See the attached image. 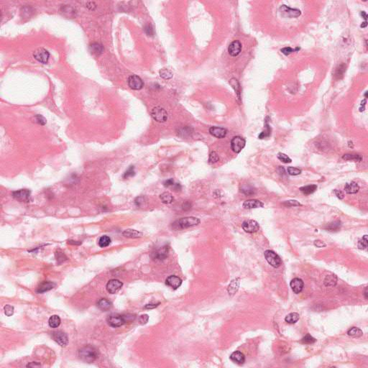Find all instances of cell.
<instances>
[{
    "label": "cell",
    "mask_w": 368,
    "mask_h": 368,
    "mask_svg": "<svg viewBox=\"0 0 368 368\" xmlns=\"http://www.w3.org/2000/svg\"><path fill=\"white\" fill-rule=\"evenodd\" d=\"M78 356L83 362L92 363L98 359L99 352L96 348L91 345H87L78 350Z\"/></svg>",
    "instance_id": "cell-1"
},
{
    "label": "cell",
    "mask_w": 368,
    "mask_h": 368,
    "mask_svg": "<svg viewBox=\"0 0 368 368\" xmlns=\"http://www.w3.org/2000/svg\"><path fill=\"white\" fill-rule=\"evenodd\" d=\"M135 317L132 314H118V313H112L107 318V322L110 327L117 328L122 327L127 322L134 321Z\"/></svg>",
    "instance_id": "cell-2"
},
{
    "label": "cell",
    "mask_w": 368,
    "mask_h": 368,
    "mask_svg": "<svg viewBox=\"0 0 368 368\" xmlns=\"http://www.w3.org/2000/svg\"><path fill=\"white\" fill-rule=\"evenodd\" d=\"M200 219L194 216H187L180 219L179 220L174 222L173 226L176 229H184L189 227L196 226L200 224Z\"/></svg>",
    "instance_id": "cell-3"
},
{
    "label": "cell",
    "mask_w": 368,
    "mask_h": 368,
    "mask_svg": "<svg viewBox=\"0 0 368 368\" xmlns=\"http://www.w3.org/2000/svg\"><path fill=\"white\" fill-rule=\"evenodd\" d=\"M264 255H265V258L266 259V260L268 261V263L270 264L271 266H273V268H278V267H280L281 264H282V261H281L280 258L279 257L278 254H276L275 253V252L270 250V249H268V250L265 251Z\"/></svg>",
    "instance_id": "cell-4"
},
{
    "label": "cell",
    "mask_w": 368,
    "mask_h": 368,
    "mask_svg": "<svg viewBox=\"0 0 368 368\" xmlns=\"http://www.w3.org/2000/svg\"><path fill=\"white\" fill-rule=\"evenodd\" d=\"M151 117L152 119L157 122L163 123L168 120V113L164 108L161 107H155L151 111Z\"/></svg>",
    "instance_id": "cell-5"
},
{
    "label": "cell",
    "mask_w": 368,
    "mask_h": 368,
    "mask_svg": "<svg viewBox=\"0 0 368 368\" xmlns=\"http://www.w3.org/2000/svg\"><path fill=\"white\" fill-rule=\"evenodd\" d=\"M12 197L20 202H29L31 199V191L28 189H19L12 192Z\"/></svg>",
    "instance_id": "cell-6"
},
{
    "label": "cell",
    "mask_w": 368,
    "mask_h": 368,
    "mask_svg": "<svg viewBox=\"0 0 368 368\" xmlns=\"http://www.w3.org/2000/svg\"><path fill=\"white\" fill-rule=\"evenodd\" d=\"M168 252L169 248L167 245H165L152 252L150 257L153 260H163L168 257Z\"/></svg>",
    "instance_id": "cell-7"
},
{
    "label": "cell",
    "mask_w": 368,
    "mask_h": 368,
    "mask_svg": "<svg viewBox=\"0 0 368 368\" xmlns=\"http://www.w3.org/2000/svg\"><path fill=\"white\" fill-rule=\"evenodd\" d=\"M246 140L241 136H235L231 140V148L233 152L239 153L243 148L245 147Z\"/></svg>",
    "instance_id": "cell-8"
},
{
    "label": "cell",
    "mask_w": 368,
    "mask_h": 368,
    "mask_svg": "<svg viewBox=\"0 0 368 368\" xmlns=\"http://www.w3.org/2000/svg\"><path fill=\"white\" fill-rule=\"evenodd\" d=\"M33 57L35 60L40 63L46 64L48 62L49 58H50V53L45 48H40L34 51Z\"/></svg>",
    "instance_id": "cell-9"
},
{
    "label": "cell",
    "mask_w": 368,
    "mask_h": 368,
    "mask_svg": "<svg viewBox=\"0 0 368 368\" xmlns=\"http://www.w3.org/2000/svg\"><path fill=\"white\" fill-rule=\"evenodd\" d=\"M52 338L61 347H65L68 344V338L67 334L61 331H56L51 334Z\"/></svg>",
    "instance_id": "cell-10"
},
{
    "label": "cell",
    "mask_w": 368,
    "mask_h": 368,
    "mask_svg": "<svg viewBox=\"0 0 368 368\" xmlns=\"http://www.w3.org/2000/svg\"><path fill=\"white\" fill-rule=\"evenodd\" d=\"M127 83L130 88L133 90H140L144 86V83H143L141 78L136 75L130 76L128 78Z\"/></svg>",
    "instance_id": "cell-11"
},
{
    "label": "cell",
    "mask_w": 368,
    "mask_h": 368,
    "mask_svg": "<svg viewBox=\"0 0 368 368\" xmlns=\"http://www.w3.org/2000/svg\"><path fill=\"white\" fill-rule=\"evenodd\" d=\"M242 227H243L244 232H248V233H255L260 229V225L258 222L255 220H251V219L244 221L242 224Z\"/></svg>",
    "instance_id": "cell-12"
},
{
    "label": "cell",
    "mask_w": 368,
    "mask_h": 368,
    "mask_svg": "<svg viewBox=\"0 0 368 368\" xmlns=\"http://www.w3.org/2000/svg\"><path fill=\"white\" fill-rule=\"evenodd\" d=\"M122 285L123 283L120 280H117V279H112L107 283V290L111 294H115L120 290Z\"/></svg>",
    "instance_id": "cell-13"
},
{
    "label": "cell",
    "mask_w": 368,
    "mask_h": 368,
    "mask_svg": "<svg viewBox=\"0 0 368 368\" xmlns=\"http://www.w3.org/2000/svg\"><path fill=\"white\" fill-rule=\"evenodd\" d=\"M280 11L283 14V16L293 18V17H298L301 14V12L299 9H292L286 5H283L280 7Z\"/></svg>",
    "instance_id": "cell-14"
},
{
    "label": "cell",
    "mask_w": 368,
    "mask_h": 368,
    "mask_svg": "<svg viewBox=\"0 0 368 368\" xmlns=\"http://www.w3.org/2000/svg\"><path fill=\"white\" fill-rule=\"evenodd\" d=\"M242 51V43L239 40H234L229 45V54L232 57L237 56Z\"/></svg>",
    "instance_id": "cell-15"
},
{
    "label": "cell",
    "mask_w": 368,
    "mask_h": 368,
    "mask_svg": "<svg viewBox=\"0 0 368 368\" xmlns=\"http://www.w3.org/2000/svg\"><path fill=\"white\" fill-rule=\"evenodd\" d=\"M165 283L170 288L177 289L181 285L182 280L176 275H170L168 278H167Z\"/></svg>",
    "instance_id": "cell-16"
},
{
    "label": "cell",
    "mask_w": 368,
    "mask_h": 368,
    "mask_svg": "<svg viewBox=\"0 0 368 368\" xmlns=\"http://www.w3.org/2000/svg\"><path fill=\"white\" fill-rule=\"evenodd\" d=\"M209 133L212 136L219 138V139H221V138L226 137L227 130L220 127H211L209 129Z\"/></svg>",
    "instance_id": "cell-17"
},
{
    "label": "cell",
    "mask_w": 368,
    "mask_h": 368,
    "mask_svg": "<svg viewBox=\"0 0 368 368\" xmlns=\"http://www.w3.org/2000/svg\"><path fill=\"white\" fill-rule=\"evenodd\" d=\"M303 285H304L303 281L301 279L297 278L293 279L290 283L291 289H292L293 293H295L296 294H298V293H300L302 291Z\"/></svg>",
    "instance_id": "cell-18"
},
{
    "label": "cell",
    "mask_w": 368,
    "mask_h": 368,
    "mask_svg": "<svg viewBox=\"0 0 368 368\" xmlns=\"http://www.w3.org/2000/svg\"><path fill=\"white\" fill-rule=\"evenodd\" d=\"M56 286V283L51 281H43L42 282L38 287L37 288L36 292L38 293H43L47 291H49L53 289Z\"/></svg>",
    "instance_id": "cell-19"
},
{
    "label": "cell",
    "mask_w": 368,
    "mask_h": 368,
    "mask_svg": "<svg viewBox=\"0 0 368 368\" xmlns=\"http://www.w3.org/2000/svg\"><path fill=\"white\" fill-rule=\"evenodd\" d=\"M264 206V204L263 202L259 201V200L256 199H250L245 201L243 204V207L244 209H256V208H261V207Z\"/></svg>",
    "instance_id": "cell-20"
},
{
    "label": "cell",
    "mask_w": 368,
    "mask_h": 368,
    "mask_svg": "<svg viewBox=\"0 0 368 368\" xmlns=\"http://www.w3.org/2000/svg\"><path fill=\"white\" fill-rule=\"evenodd\" d=\"M230 359L232 361L237 363L239 365H243L245 361V357H244V354L239 351H236L232 353L230 355Z\"/></svg>",
    "instance_id": "cell-21"
},
{
    "label": "cell",
    "mask_w": 368,
    "mask_h": 368,
    "mask_svg": "<svg viewBox=\"0 0 368 368\" xmlns=\"http://www.w3.org/2000/svg\"><path fill=\"white\" fill-rule=\"evenodd\" d=\"M360 189V186H358L357 183L352 181L348 183L344 186V191L348 194H357Z\"/></svg>",
    "instance_id": "cell-22"
},
{
    "label": "cell",
    "mask_w": 368,
    "mask_h": 368,
    "mask_svg": "<svg viewBox=\"0 0 368 368\" xmlns=\"http://www.w3.org/2000/svg\"><path fill=\"white\" fill-rule=\"evenodd\" d=\"M122 235L125 237L134 239V238L141 237L142 236V233L141 232L135 230V229H126V230H125L124 232H122Z\"/></svg>",
    "instance_id": "cell-23"
},
{
    "label": "cell",
    "mask_w": 368,
    "mask_h": 368,
    "mask_svg": "<svg viewBox=\"0 0 368 368\" xmlns=\"http://www.w3.org/2000/svg\"><path fill=\"white\" fill-rule=\"evenodd\" d=\"M97 307L100 310L104 311V312H107V311L109 310L112 307V303L106 299V298H102L97 302Z\"/></svg>",
    "instance_id": "cell-24"
},
{
    "label": "cell",
    "mask_w": 368,
    "mask_h": 368,
    "mask_svg": "<svg viewBox=\"0 0 368 368\" xmlns=\"http://www.w3.org/2000/svg\"><path fill=\"white\" fill-rule=\"evenodd\" d=\"M61 12L68 18H73L76 17V10L71 5H63L61 7Z\"/></svg>",
    "instance_id": "cell-25"
},
{
    "label": "cell",
    "mask_w": 368,
    "mask_h": 368,
    "mask_svg": "<svg viewBox=\"0 0 368 368\" xmlns=\"http://www.w3.org/2000/svg\"><path fill=\"white\" fill-rule=\"evenodd\" d=\"M90 51L91 53L96 56H99L104 52V47L98 43H93L90 45Z\"/></svg>",
    "instance_id": "cell-26"
},
{
    "label": "cell",
    "mask_w": 368,
    "mask_h": 368,
    "mask_svg": "<svg viewBox=\"0 0 368 368\" xmlns=\"http://www.w3.org/2000/svg\"><path fill=\"white\" fill-rule=\"evenodd\" d=\"M160 199L161 201L165 204H170L173 202L174 198L171 194L169 192H164L160 196Z\"/></svg>",
    "instance_id": "cell-27"
},
{
    "label": "cell",
    "mask_w": 368,
    "mask_h": 368,
    "mask_svg": "<svg viewBox=\"0 0 368 368\" xmlns=\"http://www.w3.org/2000/svg\"><path fill=\"white\" fill-rule=\"evenodd\" d=\"M61 318L58 315H53L49 318L48 324L51 328H58L61 324Z\"/></svg>",
    "instance_id": "cell-28"
},
{
    "label": "cell",
    "mask_w": 368,
    "mask_h": 368,
    "mask_svg": "<svg viewBox=\"0 0 368 368\" xmlns=\"http://www.w3.org/2000/svg\"><path fill=\"white\" fill-rule=\"evenodd\" d=\"M317 189V185H308L300 188V191L305 195H310L314 193Z\"/></svg>",
    "instance_id": "cell-29"
},
{
    "label": "cell",
    "mask_w": 368,
    "mask_h": 368,
    "mask_svg": "<svg viewBox=\"0 0 368 368\" xmlns=\"http://www.w3.org/2000/svg\"><path fill=\"white\" fill-rule=\"evenodd\" d=\"M111 242H112V240H111V238L109 237L107 235H104L101 237L99 239L98 244L99 246L102 248H107V247H108L111 244Z\"/></svg>",
    "instance_id": "cell-30"
},
{
    "label": "cell",
    "mask_w": 368,
    "mask_h": 368,
    "mask_svg": "<svg viewBox=\"0 0 368 368\" xmlns=\"http://www.w3.org/2000/svg\"><path fill=\"white\" fill-rule=\"evenodd\" d=\"M299 319V314L297 313H291L285 318V321L288 323H295Z\"/></svg>",
    "instance_id": "cell-31"
},
{
    "label": "cell",
    "mask_w": 368,
    "mask_h": 368,
    "mask_svg": "<svg viewBox=\"0 0 368 368\" xmlns=\"http://www.w3.org/2000/svg\"><path fill=\"white\" fill-rule=\"evenodd\" d=\"M341 228V222L339 221H333L332 223L328 224L326 227V229L330 232H337L339 231Z\"/></svg>",
    "instance_id": "cell-32"
},
{
    "label": "cell",
    "mask_w": 368,
    "mask_h": 368,
    "mask_svg": "<svg viewBox=\"0 0 368 368\" xmlns=\"http://www.w3.org/2000/svg\"><path fill=\"white\" fill-rule=\"evenodd\" d=\"M342 158L345 160H354V161L360 162L362 160V157L360 155L356 154H345L343 155Z\"/></svg>",
    "instance_id": "cell-33"
},
{
    "label": "cell",
    "mask_w": 368,
    "mask_h": 368,
    "mask_svg": "<svg viewBox=\"0 0 368 368\" xmlns=\"http://www.w3.org/2000/svg\"><path fill=\"white\" fill-rule=\"evenodd\" d=\"M229 83H230V85L232 86V88H234V91H236L237 94L238 96V98L240 99V85H239V83L238 82V81L235 79V78H232V79L229 81Z\"/></svg>",
    "instance_id": "cell-34"
},
{
    "label": "cell",
    "mask_w": 368,
    "mask_h": 368,
    "mask_svg": "<svg viewBox=\"0 0 368 368\" xmlns=\"http://www.w3.org/2000/svg\"><path fill=\"white\" fill-rule=\"evenodd\" d=\"M347 334L353 337H360L362 336L363 333L361 329L357 327H352L347 332Z\"/></svg>",
    "instance_id": "cell-35"
},
{
    "label": "cell",
    "mask_w": 368,
    "mask_h": 368,
    "mask_svg": "<svg viewBox=\"0 0 368 368\" xmlns=\"http://www.w3.org/2000/svg\"><path fill=\"white\" fill-rule=\"evenodd\" d=\"M238 288H239V282L237 281V280H232V283L229 284V288H228V291H229V294H234V293H235L237 291Z\"/></svg>",
    "instance_id": "cell-36"
},
{
    "label": "cell",
    "mask_w": 368,
    "mask_h": 368,
    "mask_svg": "<svg viewBox=\"0 0 368 368\" xmlns=\"http://www.w3.org/2000/svg\"><path fill=\"white\" fill-rule=\"evenodd\" d=\"M160 76L164 79H170L173 77V73L168 69L163 68L160 71Z\"/></svg>",
    "instance_id": "cell-37"
},
{
    "label": "cell",
    "mask_w": 368,
    "mask_h": 368,
    "mask_svg": "<svg viewBox=\"0 0 368 368\" xmlns=\"http://www.w3.org/2000/svg\"><path fill=\"white\" fill-rule=\"evenodd\" d=\"M317 339H315V338H313V337H312L310 334H306L304 337L302 339H301V342L303 343V344H313V343H314Z\"/></svg>",
    "instance_id": "cell-38"
},
{
    "label": "cell",
    "mask_w": 368,
    "mask_h": 368,
    "mask_svg": "<svg viewBox=\"0 0 368 368\" xmlns=\"http://www.w3.org/2000/svg\"><path fill=\"white\" fill-rule=\"evenodd\" d=\"M278 158L280 160L281 162L284 163H291L292 162V160H291L288 155H286L285 154H284V153L282 152L278 153Z\"/></svg>",
    "instance_id": "cell-39"
},
{
    "label": "cell",
    "mask_w": 368,
    "mask_h": 368,
    "mask_svg": "<svg viewBox=\"0 0 368 368\" xmlns=\"http://www.w3.org/2000/svg\"><path fill=\"white\" fill-rule=\"evenodd\" d=\"M219 155L215 151H213L210 153L209 157V163L210 164L216 163H217V161H219Z\"/></svg>",
    "instance_id": "cell-40"
},
{
    "label": "cell",
    "mask_w": 368,
    "mask_h": 368,
    "mask_svg": "<svg viewBox=\"0 0 368 368\" xmlns=\"http://www.w3.org/2000/svg\"><path fill=\"white\" fill-rule=\"evenodd\" d=\"M135 175V167L134 166H130L129 168H128L126 171L125 172V173L123 174L122 177L124 178V179H128V178H130V177H133Z\"/></svg>",
    "instance_id": "cell-41"
},
{
    "label": "cell",
    "mask_w": 368,
    "mask_h": 368,
    "mask_svg": "<svg viewBox=\"0 0 368 368\" xmlns=\"http://www.w3.org/2000/svg\"><path fill=\"white\" fill-rule=\"evenodd\" d=\"M358 248L360 249H365L367 248V235H365L358 243Z\"/></svg>",
    "instance_id": "cell-42"
},
{
    "label": "cell",
    "mask_w": 368,
    "mask_h": 368,
    "mask_svg": "<svg viewBox=\"0 0 368 368\" xmlns=\"http://www.w3.org/2000/svg\"><path fill=\"white\" fill-rule=\"evenodd\" d=\"M241 192H243L244 194L248 195V196H250V195L255 194V190L249 186H244L241 189Z\"/></svg>",
    "instance_id": "cell-43"
},
{
    "label": "cell",
    "mask_w": 368,
    "mask_h": 368,
    "mask_svg": "<svg viewBox=\"0 0 368 368\" xmlns=\"http://www.w3.org/2000/svg\"><path fill=\"white\" fill-rule=\"evenodd\" d=\"M288 173L291 176H298L301 173V170L294 167H288L287 169Z\"/></svg>",
    "instance_id": "cell-44"
},
{
    "label": "cell",
    "mask_w": 368,
    "mask_h": 368,
    "mask_svg": "<svg viewBox=\"0 0 368 368\" xmlns=\"http://www.w3.org/2000/svg\"><path fill=\"white\" fill-rule=\"evenodd\" d=\"M4 313L7 317H11L14 314V307L10 305H6L4 306Z\"/></svg>",
    "instance_id": "cell-45"
},
{
    "label": "cell",
    "mask_w": 368,
    "mask_h": 368,
    "mask_svg": "<svg viewBox=\"0 0 368 368\" xmlns=\"http://www.w3.org/2000/svg\"><path fill=\"white\" fill-rule=\"evenodd\" d=\"M283 204L286 206H301V204L299 202L296 201V200H289V201H286L284 202Z\"/></svg>",
    "instance_id": "cell-46"
},
{
    "label": "cell",
    "mask_w": 368,
    "mask_h": 368,
    "mask_svg": "<svg viewBox=\"0 0 368 368\" xmlns=\"http://www.w3.org/2000/svg\"><path fill=\"white\" fill-rule=\"evenodd\" d=\"M344 64H342V65L339 66V67L337 68V70H336V76H337L338 78H340V76H343V73H344Z\"/></svg>",
    "instance_id": "cell-47"
},
{
    "label": "cell",
    "mask_w": 368,
    "mask_h": 368,
    "mask_svg": "<svg viewBox=\"0 0 368 368\" xmlns=\"http://www.w3.org/2000/svg\"><path fill=\"white\" fill-rule=\"evenodd\" d=\"M35 120L36 122L38 123L40 125H45L46 124V120L44 118L43 116L41 115H37L35 116Z\"/></svg>",
    "instance_id": "cell-48"
},
{
    "label": "cell",
    "mask_w": 368,
    "mask_h": 368,
    "mask_svg": "<svg viewBox=\"0 0 368 368\" xmlns=\"http://www.w3.org/2000/svg\"><path fill=\"white\" fill-rule=\"evenodd\" d=\"M281 52H282V53H283L284 55L285 56H288L290 55L291 53H292L293 52H294L295 50H293V48H290V47H286V48H283L281 49Z\"/></svg>",
    "instance_id": "cell-49"
},
{
    "label": "cell",
    "mask_w": 368,
    "mask_h": 368,
    "mask_svg": "<svg viewBox=\"0 0 368 368\" xmlns=\"http://www.w3.org/2000/svg\"><path fill=\"white\" fill-rule=\"evenodd\" d=\"M148 319H149V317H148L147 314H143L141 315L140 317L139 318V321L141 324H145L147 322H148Z\"/></svg>",
    "instance_id": "cell-50"
},
{
    "label": "cell",
    "mask_w": 368,
    "mask_h": 368,
    "mask_svg": "<svg viewBox=\"0 0 368 368\" xmlns=\"http://www.w3.org/2000/svg\"><path fill=\"white\" fill-rule=\"evenodd\" d=\"M314 245L316 247H317V248H323V247L327 246V244H326L324 242L319 240V239H318V240H316L314 242Z\"/></svg>",
    "instance_id": "cell-51"
},
{
    "label": "cell",
    "mask_w": 368,
    "mask_h": 368,
    "mask_svg": "<svg viewBox=\"0 0 368 368\" xmlns=\"http://www.w3.org/2000/svg\"><path fill=\"white\" fill-rule=\"evenodd\" d=\"M56 258H57V260L59 261L60 260H61V261L63 262L66 259H63L64 258H66L65 256V255L63 253H59V252H57L56 253Z\"/></svg>",
    "instance_id": "cell-52"
},
{
    "label": "cell",
    "mask_w": 368,
    "mask_h": 368,
    "mask_svg": "<svg viewBox=\"0 0 368 368\" xmlns=\"http://www.w3.org/2000/svg\"><path fill=\"white\" fill-rule=\"evenodd\" d=\"M183 209L185 210V211H187V210H189L191 209V202L189 201H185L184 204H183Z\"/></svg>",
    "instance_id": "cell-53"
},
{
    "label": "cell",
    "mask_w": 368,
    "mask_h": 368,
    "mask_svg": "<svg viewBox=\"0 0 368 368\" xmlns=\"http://www.w3.org/2000/svg\"><path fill=\"white\" fill-rule=\"evenodd\" d=\"M163 185L165 187H170V186H174V181L172 179H168V180H166L164 183H163Z\"/></svg>",
    "instance_id": "cell-54"
},
{
    "label": "cell",
    "mask_w": 368,
    "mask_h": 368,
    "mask_svg": "<svg viewBox=\"0 0 368 368\" xmlns=\"http://www.w3.org/2000/svg\"><path fill=\"white\" fill-rule=\"evenodd\" d=\"M334 194H336V196H337L339 199H344V194H343L342 191H339V190H337V189L334 190Z\"/></svg>",
    "instance_id": "cell-55"
},
{
    "label": "cell",
    "mask_w": 368,
    "mask_h": 368,
    "mask_svg": "<svg viewBox=\"0 0 368 368\" xmlns=\"http://www.w3.org/2000/svg\"><path fill=\"white\" fill-rule=\"evenodd\" d=\"M41 365L40 363L38 362H30L29 363L28 365H27V367H40Z\"/></svg>",
    "instance_id": "cell-56"
},
{
    "label": "cell",
    "mask_w": 368,
    "mask_h": 368,
    "mask_svg": "<svg viewBox=\"0 0 368 368\" xmlns=\"http://www.w3.org/2000/svg\"><path fill=\"white\" fill-rule=\"evenodd\" d=\"M158 304L159 303H157V304H147L146 306H145V308H147V309H152V308L157 307V306H158Z\"/></svg>",
    "instance_id": "cell-57"
},
{
    "label": "cell",
    "mask_w": 368,
    "mask_h": 368,
    "mask_svg": "<svg viewBox=\"0 0 368 368\" xmlns=\"http://www.w3.org/2000/svg\"><path fill=\"white\" fill-rule=\"evenodd\" d=\"M361 14H362V16L363 18H364L365 19V21H367V14H366V12H364V11H362L361 12Z\"/></svg>",
    "instance_id": "cell-58"
},
{
    "label": "cell",
    "mask_w": 368,
    "mask_h": 368,
    "mask_svg": "<svg viewBox=\"0 0 368 368\" xmlns=\"http://www.w3.org/2000/svg\"><path fill=\"white\" fill-rule=\"evenodd\" d=\"M175 186H175L174 189H175V190H176V191H179V190L181 189V186H180V184H175Z\"/></svg>",
    "instance_id": "cell-59"
},
{
    "label": "cell",
    "mask_w": 368,
    "mask_h": 368,
    "mask_svg": "<svg viewBox=\"0 0 368 368\" xmlns=\"http://www.w3.org/2000/svg\"><path fill=\"white\" fill-rule=\"evenodd\" d=\"M68 243L71 244H81V243H76V241H73V240H70L68 241Z\"/></svg>",
    "instance_id": "cell-60"
},
{
    "label": "cell",
    "mask_w": 368,
    "mask_h": 368,
    "mask_svg": "<svg viewBox=\"0 0 368 368\" xmlns=\"http://www.w3.org/2000/svg\"><path fill=\"white\" fill-rule=\"evenodd\" d=\"M367 25V22L365 21L361 24V25H360V27H361V28H366Z\"/></svg>",
    "instance_id": "cell-61"
},
{
    "label": "cell",
    "mask_w": 368,
    "mask_h": 368,
    "mask_svg": "<svg viewBox=\"0 0 368 368\" xmlns=\"http://www.w3.org/2000/svg\"><path fill=\"white\" fill-rule=\"evenodd\" d=\"M365 298L367 299V287L365 288Z\"/></svg>",
    "instance_id": "cell-62"
}]
</instances>
